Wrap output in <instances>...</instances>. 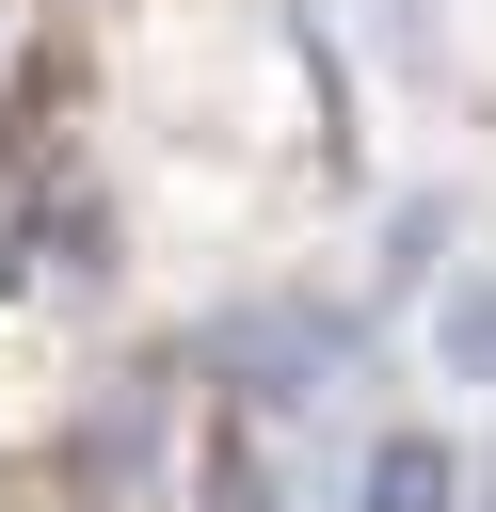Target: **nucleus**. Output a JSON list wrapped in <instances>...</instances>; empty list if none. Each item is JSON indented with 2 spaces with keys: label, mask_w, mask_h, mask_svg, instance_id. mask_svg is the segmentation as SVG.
Returning a JSON list of instances; mask_svg holds the SVG:
<instances>
[{
  "label": "nucleus",
  "mask_w": 496,
  "mask_h": 512,
  "mask_svg": "<svg viewBox=\"0 0 496 512\" xmlns=\"http://www.w3.org/2000/svg\"><path fill=\"white\" fill-rule=\"evenodd\" d=\"M208 352L240 368V400H256V416H304V400H336V384H352L368 320H352V304H256V320H224Z\"/></svg>",
  "instance_id": "f257e3e1"
},
{
  "label": "nucleus",
  "mask_w": 496,
  "mask_h": 512,
  "mask_svg": "<svg viewBox=\"0 0 496 512\" xmlns=\"http://www.w3.org/2000/svg\"><path fill=\"white\" fill-rule=\"evenodd\" d=\"M352 512H464V448L448 432H384L352 464Z\"/></svg>",
  "instance_id": "f03ea898"
},
{
  "label": "nucleus",
  "mask_w": 496,
  "mask_h": 512,
  "mask_svg": "<svg viewBox=\"0 0 496 512\" xmlns=\"http://www.w3.org/2000/svg\"><path fill=\"white\" fill-rule=\"evenodd\" d=\"M144 448H160V400L128 384V400H96V432H80V480H128Z\"/></svg>",
  "instance_id": "7ed1b4c3"
},
{
  "label": "nucleus",
  "mask_w": 496,
  "mask_h": 512,
  "mask_svg": "<svg viewBox=\"0 0 496 512\" xmlns=\"http://www.w3.org/2000/svg\"><path fill=\"white\" fill-rule=\"evenodd\" d=\"M432 256H448V192H400L384 208V288H416Z\"/></svg>",
  "instance_id": "20e7f679"
},
{
  "label": "nucleus",
  "mask_w": 496,
  "mask_h": 512,
  "mask_svg": "<svg viewBox=\"0 0 496 512\" xmlns=\"http://www.w3.org/2000/svg\"><path fill=\"white\" fill-rule=\"evenodd\" d=\"M432 336H448V368H464V384H496V272H464Z\"/></svg>",
  "instance_id": "39448f33"
},
{
  "label": "nucleus",
  "mask_w": 496,
  "mask_h": 512,
  "mask_svg": "<svg viewBox=\"0 0 496 512\" xmlns=\"http://www.w3.org/2000/svg\"><path fill=\"white\" fill-rule=\"evenodd\" d=\"M208 512H272V464H256V448H240V432H224V448H208Z\"/></svg>",
  "instance_id": "423d86ee"
},
{
  "label": "nucleus",
  "mask_w": 496,
  "mask_h": 512,
  "mask_svg": "<svg viewBox=\"0 0 496 512\" xmlns=\"http://www.w3.org/2000/svg\"><path fill=\"white\" fill-rule=\"evenodd\" d=\"M480 512H496V496H480Z\"/></svg>",
  "instance_id": "0eeeda50"
}]
</instances>
